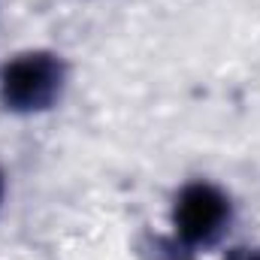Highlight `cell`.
Returning <instances> with one entry per match:
<instances>
[{
    "mask_svg": "<svg viewBox=\"0 0 260 260\" xmlns=\"http://www.w3.org/2000/svg\"><path fill=\"white\" fill-rule=\"evenodd\" d=\"M0 200H3V173H0Z\"/></svg>",
    "mask_w": 260,
    "mask_h": 260,
    "instance_id": "277c9868",
    "label": "cell"
},
{
    "mask_svg": "<svg viewBox=\"0 0 260 260\" xmlns=\"http://www.w3.org/2000/svg\"><path fill=\"white\" fill-rule=\"evenodd\" d=\"M230 197L209 182L185 185L173 203V230L185 245H212L230 227Z\"/></svg>",
    "mask_w": 260,
    "mask_h": 260,
    "instance_id": "7a4b0ae2",
    "label": "cell"
},
{
    "mask_svg": "<svg viewBox=\"0 0 260 260\" xmlns=\"http://www.w3.org/2000/svg\"><path fill=\"white\" fill-rule=\"evenodd\" d=\"M67 82L64 61L52 52H21L0 70V100L9 112H43L55 106Z\"/></svg>",
    "mask_w": 260,
    "mask_h": 260,
    "instance_id": "6da1fadb",
    "label": "cell"
},
{
    "mask_svg": "<svg viewBox=\"0 0 260 260\" xmlns=\"http://www.w3.org/2000/svg\"><path fill=\"white\" fill-rule=\"evenodd\" d=\"M227 260H260V248H233Z\"/></svg>",
    "mask_w": 260,
    "mask_h": 260,
    "instance_id": "3957f363",
    "label": "cell"
}]
</instances>
